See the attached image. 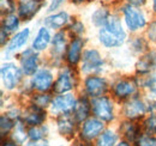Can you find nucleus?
Returning a JSON list of instances; mask_svg holds the SVG:
<instances>
[{"label": "nucleus", "instance_id": "37", "mask_svg": "<svg viewBox=\"0 0 156 146\" xmlns=\"http://www.w3.org/2000/svg\"><path fill=\"white\" fill-rule=\"evenodd\" d=\"M148 86L150 89V91L153 92L156 96V74H154L150 79H149V83H148Z\"/></svg>", "mask_w": 156, "mask_h": 146}, {"label": "nucleus", "instance_id": "4", "mask_svg": "<svg viewBox=\"0 0 156 146\" xmlns=\"http://www.w3.org/2000/svg\"><path fill=\"white\" fill-rule=\"evenodd\" d=\"M124 18H125V23L127 28L131 31H136V30L144 28L147 23L144 15L139 10H137L136 7H133L132 5H127L124 7Z\"/></svg>", "mask_w": 156, "mask_h": 146}, {"label": "nucleus", "instance_id": "25", "mask_svg": "<svg viewBox=\"0 0 156 146\" xmlns=\"http://www.w3.org/2000/svg\"><path fill=\"white\" fill-rule=\"evenodd\" d=\"M150 117L145 121V128L149 133H156V102H153L149 106Z\"/></svg>", "mask_w": 156, "mask_h": 146}, {"label": "nucleus", "instance_id": "12", "mask_svg": "<svg viewBox=\"0 0 156 146\" xmlns=\"http://www.w3.org/2000/svg\"><path fill=\"white\" fill-rule=\"evenodd\" d=\"M46 119V114L37 106H31L24 111L23 114V120L25 123L30 126H40Z\"/></svg>", "mask_w": 156, "mask_h": 146}, {"label": "nucleus", "instance_id": "11", "mask_svg": "<svg viewBox=\"0 0 156 146\" xmlns=\"http://www.w3.org/2000/svg\"><path fill=\"white\" fill-rule=\"evenodd\" d=\"M73 85H75L73 73L71 72L69 68H65L59 74L58 80H57V83L54 85V90L58 93H65V92L72 90Z\"/></svg>", "mask_w": 156, "mask_h": 146}, {"label": "nucleus", "instance_id": "21", "mask_svg": "<svg viewBox=\"0 0 156 146\" xmlns=\"http://www.w3.org/2000/svg\"><path fill=\"white\" fill-rule=\"evenodd\" d=\"M89 110H90V106H89L88 101L85 98H80L76 103V107L73 109L75 117H76V120H77L78 122H80V121H83V120H85L88 117Z\"/></svg>", "mask_w": 156, "mask_h": 146}, {"label": "nucleus", "instance_id": "40", "mask_svg": "<svg viewBox=\"0 0 156 146\" xmlns=\"http://www.w3.org/2000/svg\"><path fill=\"white\" fill-rule=\"evenodd\" d=\"M132 5H142V4H144L145 2V0H129Z\"/></svg>", "mask_w": 156, "mask_h": 146}, {"label": "nucleus", "instance_id": "2", "mask_svg": "<svg viewBox=\"0 0 156 146\" xmlns=\"http://www.w3.org/2000/svg\"><path fill=\"white\" fill-rule=\"evenodd\" d=\"M103 61L102 57L98 50L95 49H89L85 50L83 57H82V71L84 73H96L102 70Z\"/></svg>", "mask_w": 156, "mask_h": 146}, {"label": "nucleus", "instance_id": "44", "mask_svg": "<svg viewBox=\"0 0 156 146\" xmlns=\"http://www.w3.org/2000/svg\"><path fill=\"white\" fill-rule=\"evenodd\" d=\"M153 9H154V12L156 13V0H153Z\"/></svg>", "mask_w": 156, "mask_h": 146}, {"label": "nucleus", "instance_id": "27", "mask_svg": "<svg viewBox=\"0 0 156 146\" xmlns=\"http://www.w3.org/2000/svg\"><path fill=\"white\" fill-rule=\"evenodd\" d=\"M18 24H20V20L18 17L15 16L13 13H9L6 15V17L4 19V29L7 30V31H13L18 28Z\"/></svg>", "mask_w": 156, "mask_h": 146}, {"label": "nucleus", "instance_id": "23", "mask_svg": "<svg viewBox=\"0 0 156 146\" xmlns=\"http://www.w3.org/2000/svg\"><path fill=\"white\" fill-rule=\"evenodd\" d=\"M156 65V54L153 53V54H149L147 56H144L142 60H139L138 65H137V70L140 71L142 73L149 72L151 70L153 66Z\"/></svg>", "mask_w": 156, "mask_h": 146}, {"label": "nucleus", "instance_id": "24", "mask_svg": "<svg viewBox=\"0 0 156 146\" xmlns=\"http://www.w3.org/2000/svg\"><path fill=\"white\" fill-rule=\"evenodd\" d=\"M108 19H109L108 12H107V10H105V9H98V10H96V11L93 13V16H91L93 23H94L96 26H101V28L107 24Z\"/></svg>", "mask_w": 156, "mask_h": 146}, {"label": "nucleus", "instance_id": "22", "mask_svg": "<svg viewBox=\"0 0 156 146\" xmlns=\"http://www.w3.org/2000/svg\"><path fill=\"white\" fill-rule=\"evenodd\" d=\"M65 44H66V40H65V36L62 33H58L54 38H53V42H52V53L53 55L60 57L61 54L64 53L65 50Z\"/></svg>", "mask_w": 156, "mask_h": 146}, {"label": "nucleus", "instance_id": "31", "mask_svg": "<svg viewBox=\"0 0 156 146\" xmlns=\"http://www.w3.org/2000/svg\"><path fill=\"white\" fill-rule=\"evenodd\" d=\"M34 103L40 108H44L51 103V97L48 95H37L34 97Z\"/></svg>", "mask_w": 156, "mask_h": 146}, {"label": "nucleus", "instance_id": "7", "mask_svg": "<svg viewBox=\"0 0 156 146\" xmlns=\"http://www.w3.org/2000/svg\"><path fill=\"white\" fill-rule=\"evenodd\" d=\"M31 84H33V88L36 89L37 91H47L51 89L53 84V74L48 70H40L34 74Z\"/></svg>", "mask_w": 156, "mask_h": 146}, {"label": "nucleus", "instance_id": "30", "mask_svg": "<svg viewBox=\"0 0 156 146\" xmlns=\"http://www.w3.org/2000/svg\"><path fill=\"white\" fill-rule=\"evenodd\" d=\"M12 137H13L15 141L18 143V144H23V143L25 141V139H27V133H25L24 126H23L20 122H18V123L16 125Z\"/></svg>", "mask_w": 156, "mask_h": 146}, {"label": "nucleus", "instance_id": "41", "mask_svg": "<svg viewBox=\"0 0 156 146\" xmlns=\"http://www.w3.org/2000/svg\"><path fill=\"white\" fill-rule=\"evenodd\" d=\"M5 38H6V33H5V29L1 30V46L5 44Z\"/></svg>", "mask_w": 156, "mask_h": 146}, {"label": "nucleus", "instance_id": "17", "mask_svg": "<svg viewBox=\"0 0 156 146\" xmlns=\"http://www.w3.org/2000/svg\"><path fill=\"white\" fill-rule=\"evenodd\" d=\"M83 44H84V42L80 38H75L71 42V44L67 49V61H69L70 65H76L79 61Z\"/></svg>", "mask_w": 156, "mask_h": 146}, {"label": "nucleus", "instance_id": "9", "mask_svg": "<svg viewBox=\"0 0 156 146\" xmlns=\"http://www.w3.org/2000/svg\"><path fill=\"white\" fill-rule=\"evenodd\" d=\"M107 90V83L98 77H89L85 80V91L89 96L96 98L102 96Z\"/></svg>", "mask_w": 156, "mask_h": 146}, {"label": "nucleus", "instance_id": "1", "mask_svg": "<svg viewBox=\"0 0 156 146\" xmlns=\"http://www.w3.org/2000/svg\"><path fill=\"white\" fill-rule=\"evenodd\" d=\"M125 37H126V34L122 29L120 20L117 17H111L108 19L107 24L102 26L98 33L100 42L107 48L121 46L125 41Z\"/></svg>", "mask_w": 156, "mask_h": 146}, {"label": "nucleus", "instance_id": "33", "mask_svg": "<svg viewBox=\"0 0 156 146\" xmlns=\"http://www.w3.org/2000/svg\"><path fill=\"white\" fill-rule=\"evenodd\" d=\"M1 12L2 13H12L13 11V2L12 0H1Z\"/></svg>", "mask_w": 156, "mask_h": 146}, {"label": "nucleus", "instance_id": "35", "mask_svg": "<svg viewBox=\"0 0 156 146\" xmlns=\"http://www.w3.org/2000/svg\"><path fill=\"white\" fill-rule=\"evenodd\" d=\"M71 30H72V33H75V34H82L83 31H84V25L80 23V22H75L73 24H72V26H71Z\"/></svg>", "mask_w": 156, "mask_h": 146}, {"label": "nucleus", "instance_id": "20", "mask_svg": "<svg viewBox=\"0 0 156 146\" xmlns=\"http://www.w3.org/2000/svg\"><path fill=\"white\" fill-rule=\"evenodd\" d=\"M58 129L61 135H71L75 132V123L69 114H62L58 119Z\"/></svg>", "mask_w": 156, "mask_h": 146}, {"label": "nucleus", "instance_id": "14", "mask_svg": "<svg viewBox=\"0 0 156 146\" xmlns=\"http://www.w3.org/2000/svg\"><path fill=\"white\" fill-rule=\"evenodd\" d=\"M145 111H147V106L139 98L131 99L130 102H127L125 104V108H124V113L129 119L140 117V116H143L145 114Z\"/></svg>", "mask_w": 156, "mask_h": 146}, {"label": "nucleus", "instance_id": "26", "mask_svg": "<svg viewBox=\"0 0 156 146\" xmlns=\"http://www.w3.org/2000/svg\"><path fill=\"white\" fill-rule=\"evenodd\" d=\"M117 135L112 130H106L98 140L96 146H114Z\"/></svg>", "mask_w": 156, "mask_h": 146}, {"label": "nucleus", "instance_id": "3", "mask_svg": "<svg viewBox=\"0 0 156 146\" xmlns=\"http://www.w3.org/2000/svg\"><path fill=\"white\" fill-rule=\"evenodd\" d=\"M91 107H93L94 114L98 116V119H101L102 121H112L113 120V117H114L113 104H112L109 98L103 97V96L96 97L93 101Z\"/></svg>", "mask_w": 156, "mask_h": 146}, {"label": "nucleus", "instance_id": "8", "mask_svg": "<svg viewBox=\"0 0 156 146\" xmlns=\"http://www.w3.org/2000/svg\"><path fill=\"white\" fill-rule=\"evenodd\" d=\"M42 0H20L18 6L20 17L24 20H30L41 9Z\"/></svg>", "mask_w": 156, "mask_h": 146}, {"label": "nucleus", "instance_id": "16", "mask_svg": "<svg viewBox=\"0 0 156 146\" xmlns=\"http://www.w3.org/2000/svg\"><path fill=\"white\" fill-rule=\"evenodd\" d=\"M29 29H23L22 31L17 33L15 36L12 37V40L10 41L9 46H7V53H15L18 49H20L28 41L29 38Z\"/></svg>", "mask_w": 156, "mask_h": 146}, {"label": "nucleus", "instance_id": "39", "mask_svg": "<svg viewBox=\"0 0 156 146\" xmlns=\"http://www.w3.org/2000/svg\"><path fill=\"white\" fill-rule=\"evenodd\" d=\"M27 146H48V144H47V141H41V140H39V141L30 143V144H28Z\"/></svg>", "mask_w": 156, "mask_h": 146}, {"label": "nucleus", "instance_id": "45", "mask_svg": "<svg viewBox=\"0 0 156 146\" xmlns=\"http://www.w3.org/2000/svg\"><path fill=\"white\" fill-rule=\"evenodd\" d=\"M73 2H82V1H84V0H72Z\"/></svg>", "mask_w": 156, "mask_h": 146}, {"label": "nucleus", "instance_id": "18", "mask_svg": "<svg viewBox=\"0 0 156 146\" xmlns=\"http://www.w3.org/2000/svg\"><path fill=\"white\" fill-rule=\"evenodd\" d=\"M69 20H70V17L66 12H59V13L47 17L44 23H46V25H48L52 29H61L62 26H65L69 23Z\"/></svg>", "mask_w": 156, "mask_h": 146}, {"label": "nucleus", "instance_id": "36", "mask_svg": "<svg viewBox=\"0 0 156 146\" xmlns=\"http://www.w3.org/2000/svg\"><path fill=\"white\" fill-rule=\"evenodd\" d=\"M148 35H149V38L151 41H156V20L150 24L149 30H148Z\"/></svg>", "mask_w": 156, "mask_h": 146}, {"label": "nucleus", "instance_id": "19", "mask_svg": "<svg viewBox=\"0 0 156 146\" xmlns=\"http://www.w3.org/2000/svg\"><path fill=\"white\" fill-rule=\"evenodd\" d=\"M49 41H51V35H49L48 29L40 28L39 33H37V35L34 38V42H33V49L37 50V52L46 49Z\"/></svg>", "mask_w": 156, "mask_h": 146}, {"label": "nucleus", "instance_id": "5", "mask_svg": "<svg viewBox=\"0 0 156 146\" xmlns=\"http://www.w3.org/2000/svg\"><path fill=\"white\" fill-rule=\"evenodd\" d=\"M1 79L6 89H15L22 79L20 70L13 64H6L1 67Z\"/></svg>", "mask_w": 156, "mask_h": 146}, {"label": "nucleus", "instance_id": "15", "mask_svg": "<svg viewBox=\"0 0 156 146\" xmlns=\"http://www.w3.org/2000/svg\"><path fill=\"white\" fill-rule=\"evenodd\" d=\"M136 92V84L132 80H120L114 86V95L118 98H126Z\"/></svg>", "mask_w": 156, "mask_h": 146}, {"label": "nucleus", "instance_id": "29", "mask_svg": "<svg viewBox=\"0 0 156 146\" xmlns=\"http://www.w3.org/2000/svg\"><path fill=\"white\" fill-rule=\"evenodd\" d=\"M46 132H47V128L43 126H34L29 130V138L34 141H39L44 138Z\"/></svg>", "mask_w": 156, "mask_h": 146}, {"label": "nucleus", "instance_id": "6", "mask_svg": "<svg viewBox=\"0 0 156 146\" xmlns=\"http://www.w3.org/2000/svg\"><path fill=\"white\" fill-rule=\"evenodd\" d=\"M76 101L72 95H62L58 96L52 101L51 111L53 114H69L71 110L75 109Z\"/></svg>", "mask_w": 156, "mask_h": 146}, {"label": "nucleus", "instance_id": "10", "mask_svg": "<svg viewBox=\"0 0 156 146\" xmlns=\"http://www.w3.org/2000/svg\"><path fill=\"white\" fill-rule=\"evenodd\" d=\"M103 130V123L98 119H89L83 123L82 138L85 140H93Z\"/></svg>", "mask_w": 156, "mask_h": 146}, {"label": "nucleus", "instance_id": "13", "mask_svg": "<svg viewBox=\"0 0 156 146\" xmlns=\"http://www.w3.org/2000/svg\"><path fill=\"white\" fill-rule=\"evenodd\" d=\"M37 64H39L37 55L35 54L31 49H29V50L23 53L22 59H20V65H22L23 72L25 73L27 75L35 74L36 70H37Z\"/></svg>", "mask_w": 156, "mask_h": 146}, {"label": "nucleus", "instance_id": "43", "mask_svg": "<svg viewBox=\"0 0 156 146\" xmlns=\"http://www.w3.org/2000/svg\"><path fill=\"white\" fill-rule=\"evenodd\" d=\"M4 146H17V145H16L15 143H5Z\"/></svg>", "mask_w": 156, "mask_h": 146}, {"label": "nucleus", "instance_id": "28", "mask_svg": "<svg viewBox=\"0 0 156 146\" xmlns=\"http://www.w3.org/2000/svg\"><path fill=\"white\" fill-rule=\"evenodd\" d=\"M121 129V132L124 133V135L129 139V140H135L137 137V127L133 125V123H131V122H124L122 123V126L120 127Z\"/></svg>", "mask_w": 156, "mask_h": 146}, {"label": "nucleus", "instance_id": "42", "mask_svg": "<svg viewBox=\"0 0 156 146\" xmlns=\"http://www.w3.org/2000/svg\"><path fill=\"white\" fill-rule=\"evenodd\" d=\"M114 146H130L127 143H125V141H121V143H119V144H115Z\"/></svg>", "mask_w": 156, "mask_h": 146}, {"label": "nucleus", "instance_id": "34", "mask_svg": "<svg viewBox=\"0 0 156 146\" xmlns=\"http://www.w3.org/2000/svg\"><path fill=\"white\" fill-rule=\"evenodd\" d=\"M138 146H156V139L155 138H150V137L142 138L139 140Z\"/></svg>", "mask_w": 156, "mask_h": 146}, {"label": "nucleus", "instance_id": "38", "mask_svg": "<svg viewBox=\"0 0 156 146\" xmlns=\"http://www.w3.org/2000/svg\"><path fill=\"white\" fill-rule=\"evenodd\" d=\"M62 1H64V0H51V5H49L48 11H53V10H55L57 7L60 6V4H61Z\"/></svg>", "mask_w": 156, "mask_h": 146}, {"label": "nucleus", "instance_id": "32", "mask_svg": "<svg viewBox=\"0 0 156 146\" xmlns=\"http://www.w3.org/2000/svg\"><path fill=\"white\" fill-rule=\"evenodd\" d=\"M12 126H13V122L10 119V116L9 115H2L1 116V133H2V135L5 133H7L12 128Z\"/></svg>", "mask_w": 156, "mask_h": 146}]
</instances>
